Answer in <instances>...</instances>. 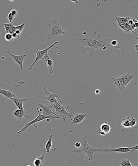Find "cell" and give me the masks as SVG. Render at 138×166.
<instances>
[{"instance_id":"obj_1","label":"cell","mask_w":138,"mask_h":166,"mask_svg":"<svg viewBox=\"0 0 138 166\" xmlns=\"http://www.w3.org/2000/svg\"><path fill=\"white\" fill-rule=\"evenodd\" d=\"M93 39H92L86 36L85 38L81 40L76 39L75 42L74 43L73 45H85L86 47L82 50V54L84 56H85L87 51H89L91 54H93L94 50L100 47L102 48L106 47L113 51L112 49L114 48V47L111 44L113 38L107 39L102 38L100 34H98V36H96V32H94L93 33Z\"/></svg>"},{"instance_id":"obj_2","label":"cell","mask_w":138,"mask_h":166,"mask_svg":"<svg viewBox=\"0 0 138 166\" xmlns=\"http://www.w3.org/2000/svg\"><path fill=\"white\" fill-rule=\"evenodd\" d=\"M81 144L82 146V148L80 149H75L71 151V153H78V152H84L86 153L88 157L89 160L91 161L93 163H94L95 161L94 160V153L96 151H102L103 152V148L102 149H95L92 148L89 146L87 142V136L86 133H83V138L80 140Z\"/></svg>"},{"instance_id":"obj_3","label":"cell","mask_w":138,"mask_h":166,"mask_svg":"<svg viewBox=\"0 0 138 166\" xmlns=\"http://www.w3.org/2000/svg\"><path fill=\"white\" fill-rule=\"evenodd\" d=\"M46 29L48 31L46 37L49 40L57 38L60 35L68 36L67 33L63 31L60 24L55 20H53L52 22L47 25Z\"/></svg>"},{"instance_id":"obj_4","label":"cell","mask_w":138,"mask_h":166,"mask_svg":"<svg viewBox=\"0 0 138 166\" xmlns=\"http://www.w3.org/2000/svg\"><path fill=\"white\" fill-rule=\"evenodd\" d=\"M63 101L58 103L55 104L53 106V107L55 109L56 112L55 113L59 117L62 118L64 120V122L66 123V120L68 119H70L72 120V117L73 116V112H68L67 111L70 107V105H67L65 106L62 104Z\"/></svg>"},{"instance_id":"obj_5","label":"cell","mask_w":138,"mask_h":166,"mask_svg":"<svg viewBox=\"0 0 138 166\" xmlns=\"http://www.w3.org/2000/svg\"><path fill=\"white\" fill-rule=\"evenodd\" d=\"M37 111H38V116L35 118L34 120H32V121H31V122H27V123H26L24 125V127L21 129L20 130L18 131L17 132V134L21 133L23 132L24 131H25L27 129L31 126V125L34 124V126L35 125V124H36L37 122H41V121H42L45 120V119H49V118H56V119H61V118L60 117H59V116H55L54 115H52L49 116H46L44 115L41 114L40 112V110H39V109L38 108H36Z\"/></svg>"},{"instance_id":"obj_6","label":"cell","mask_w":138,"mask_h":166,"mask_svg":"<svg viewBox=\"0 0 138 166\" xmlns=\"http://www.w3.org/2000/svg\"><path fill=\"white\" fill-rule=\"evenodd\" d=\"M59 43V41H56L54 43L51 45H50L47 48H45V49L41 50H39L38 49L35 50V52L36 54V59H35L34 62L32 63V65L30 66V68H28V70H31L34 65L39 60H43L44 56L46 54L48 53L47 52L48 51H49L51 48H52L55 45L58 44Z\"/></svg>"},{"instance_id":"obj_7","label":"cell","mask_w":138,"mask_h":166,"mask_svg":"<svg viewBox=\"0 0 138 166\" xmlns=\"http://www.w3.org/2000/svg\"><path fill=\"white\" fill-rule=\"evenodd\" d=\"M46 152L44 149L42 155L39 157L34 158L33 157H30L31 166H45L47 165L48 160L46 158L45 154Z\"/></svg>"},{"instance_id":"obj_8","label":"cell","mask_w":138,"mask_h":166,"mask_svg":"<svg viewBox=\"0 0 138 166\" xmlns=\"http://www.w3.org/2000/svg\"><path fill=\"white\" fill-rule=\"evenodd\" d=\"M47 84L46 85L44 88V94L46 95V101L44 102V103H51L53 105L55 104L62 102V101H61V100H58V99H57L56 98L59 97V95L56 93H53L49 92L47 90Z\"/></svg>"},{"instance_id":"obj_9","label":"cell","mask_w":138,"mask_h":166,"mask_svg":"<svg viewBox=\"0 0 138 166\" xmlns=\"http://www.w3.org/2000/svg\"><path fill=\"white\" fill-rule=\"evenodd\" d=\"M136 124V118L133 117H128L122 120L120 125L122 128H126L134 127Z\"/></svg>"},{"instance_id":"obj_10","label":"cell","mask_w":138,"mask_h":166,"mask_svg":"<svg viewBox=\"0 0 138 166\" xmlns=\"http://www.w3.org/2000/svg\"><path fill=\"white\" fill-rule=\"evenodd\" d=\"M38 105L43 110L42 115L46 116H49L52 115L58 116L55 113L54 111H52L51 110L52 108L53 107V105H50L48 103H44V104L40 103L38 104Z\"/></svg>"},{"instance_id":"obj_11","label":"cell","mask_w":138,"mask_h":166,"mask_svg":"<svg viewBox=\"0 0 138 166\" xmlns=\"http://www.w3.org/2000/svg\"><path fill=\"white\" fill-rule=\"evenodd\" d=\"M5 52H6V53L9 54L10 56L13 58L14 61L16 62V63H17L19 65L21 69L22 70L23 63L25 58L26 57V54L17 55L13 54L11 53V52L10 51L6 50Z\"/></svg>"},{"instance_id":"obj_12","label":"cell","mask_w":138,"mask_h":166,"mask_svg":"<svg viewBox=\"0 0 138 166\" xmlns=\"http://www.w3.org/2000/svg\"><path fill=\"white\" fill-rule=\"evenodd\" d=\"M112 79L114 82V84L117 89H119L120 91H123L125 89L126 86L123 82L122 76L118 78L112 77Z\"/></svg>"},{"instance_id":"obj_13","label":"cell","mask_w":138,"mask_h":166,"mask_svg":"<svg viewBox=\"0 0 138 166\" xmlns=\"http://www.w3.org/2000/svg\"><path fill=\"white\" fill-rule=\"evenodd\" d=\"M43 60H44L48 68L49 71L50 73L53 74L54 73L53 69V61L52 59H51L50 56L48 53L46 54L43 58Z\"/></svg>"},{"instance_id":"obj_14","label":"cell","mask_w":138,"mask_h":166,"mask_svg":"<svg viewBox=\"0 0 138 166\" xmlns=\"http://www.w3.org/2000/svg\"><path fill=\"white\" fill-rule=\"evenodd\" d=\"M103 152H128L131 151L130 148L123 147L117 148H103Z\"/></svg>"},{"instance_id":"obj_15","label":"cell","mask_w":138,"mask_h":166,"mask_svg":"<svg viewBox=\"0 0 138 166\" xmlns=\"http://www.w3.org/2000/svg\"><path fill=\"white\" fill-rule=\"evenodd\" d=\"M87 116V114H77L74 116L73 120L71 121V124L74 125L82 123Z\"/></svg>"},{"instance_id":"obj_16","label":"cell","mask_w":138,"mask_h":166,"mask_svg":"<svg viewBox=\"0 0 138 166\" xmlns=\"http://www.w3.org/2000/svg\"><path fill=\"white\" fill-rule=\"evenodd\" d=\"M11 99L14 102L15 104L18 108L19 110H24L23 103L26 100V98H19L15 95L13 98H11Z\"/></svg>"},{"instance_id":"obj_17","label":"cell","mask_w":138,"mask_h":166,"mask_svg":"<svg viewBox=\"0 0 138 166\" xmlns=\"http://www.w3.org/2000/svg\"><path fill=\"white\" fill-rule=\"evenodd\" d=\"M13 116L15 118H17L19 121H21L24 116L26 117H29V115L28 114V113L25 110H17L14 111L13 112Z\"/></svg>"},{"instance_id":"obj_18","label":"cell","mask_w":138,"mask_h":166,"mask_svg":"<svg viewBox=\"0 0 138 166\" xmlns=\"http://www.w3.org/2000/svg\"><path fill=\"white\" fill-rule=\"evenodd\" d=\"M122 78H123V82L125 84L126 86H127L132 80L134 79L135 77V74H132L129 71L127 72L125 74L122 75Z\"/></svg>"},{"instance_id":"obj_19","label":"cell","mask_w":138,"mask_h":166,"mask_svg":"<svg viewBox=\"0 0 138 166\" xmlns=\"http://www.w3.org/2000/svg\"><path fill=\"white\" fill-rule=\"evenodd\" d=\"M0 94L5 96L6 98H9L10 99L15 96V95H14L11 91V89L8 90H6L2 89L0 88Z\"/></svg>"},{"instance_id":"obj_20","label":"cell","mask_w":138,"mask_h":166,"mask_svg":"<svg viewBox=\"0 0 138 166\" xmlns=\"http://www.w3.org/2000/svg\"><path fill=\"white\" fill-rule=\"evenodd\" d=\"M5 30L7 33H10L13 34L15 31V26L12 23L4 24Z\"/></svg>"},{"instance_id":"obj_21","label":"cell","mask_w":138,"mask_h":166,"mask_svg":"<svg viewBox=\"0 0 138 166\" xmlns=\"http://www.w3.org/2000/svg\"><path fill=\"white\" fill-rule=\"evenodd\" d=\"M100 128L101 131L103 132L106 135L110 132L111 130H112L110 125L107 121L101 124Z\"/></svg>"},{"instance_id":"obj_22","label":"cell","mask_w":138,"mask_h":166,"mask_svg":"<svg viewBox=\"0 0 138 166\" xmlns=\"http://www.w3.org/2000/svg\"><path fill=\"white\" fill-rule=\"evenodd\" d=\"M132 18V17H116L117 22H118V26H124V25L128 22L129 20Z\"/></svg>"},{"instance_id":"obj_23","label":"cell","mask_w":138,"mask_h":166,"mask_svg":"<svg viewBox=\"0 0 138 166\" xmlns=\"http://www.w3.org/2000/svg\"><path fill=\"white\" fill-rule=\"evenodd\" d=\"M53 137L52 135H51L49 136L48 140L45 145V150L46 153L49 152L50 150L51 149L52 147V140Z\"/></svg>"},{"instance_id":"obj_24","label":"cell","mask_w":138,"mask_h":166,"mask_svg":"<svg viewBox=\"0 0 138 166\" xmlns=\"http://www.w3.org/2000/svg\"><path fill=\"white\" fill-rule=\"evenodd\" d=\"M25 25V23H23L22 24L20 25L15 26V33H16V34H17V35L20 36V35H21V32L22 31V30L23 29Z\"/></svg>"},{"instance_id":"obj_25","label":"cell","mask_w":138,"mask_h":166,"mask_svg":"<svg viewBox=\"0 0 138 166\" xmlns=\"http://www.w3.org/2000/svg\"><path fill=\"white\" fill-rule=\"evenodd\" d=\"M120 164L122 166H132L129 160L126 159V158L122 160V161L120 163Z\"/></svg>"},{"instance_id":"obj_26","label":"cell","mask_w":138,"mask_h":166,"mask_svg":"<svg viewBox=\"0 0 138 166\" xmlns=\"http://www.w3.org/2000/svg\"><path fill=\"white\" fill-rule=\"evenodd\" d=\"M5 39L6 41H8V42H11L14 40L13 35L10 33H6L5 35Z\"/></svg>"},{"instance_id":"obj_27","label":"cell","mask_w":138,"mask_h":166,"mask_svg":"<svg viewBox=\"0 0 138 166\" xmlns=\"http://www.w3.org/2000/svg\"><path fill=\"white\" fill-rule=\"evenodd\" d=\"M15 18V17L12 15L10 12H9L8 15H7V19L9 20V22L12 23Z\"/></svg>"},{"instance_id":"obj_28","label":"cell","mask_w":138,"mask_h":166,"mask_svg":"<svg viewBox=\"0 0 138 166\" xmlns=\"http://www.w3.org/2000/svg\"><path fill=\"white\" fill-rule=\"evenodd\" d=\"M10 12L12 15H14V16L15 17L18 16L19 15L18 11L15 9H12V10H11Z\"/></svg>"},{"instance_id":"obj_29","label":"cell","mask_w":138,"mask_h":166,"mask_svg":"<svg viewBox=\"0 0 138 166\" xmlns=\"http://www.w3.org/2000/svg\"><path fill=\"white\" fill-rule=\"evenodd\" d=\"M130 149H131L130 153H133L135 151L138 149V144L134 147L130 148Z\"/></svg>"},{"instance_id":"obj_30","label":"cell","mask_w":138,"mask_h":166,"mask_svg":"<svg viewBox=\"0 0 138 166\" xmlns=\"http://www.w3.org/2000/svg\"><path fill=\"white\" fill-rule=\"evenodd\" d=\"M133 21L134 23L135 28L137 29L138 28V21L137 20L133 18Z\"/></svg>"},{"instance_id":"obj_31","label":"cell","mask_w":138,"mask_h":166,"mask_svg":"<svg viewBox=\"0 0 138 166\" xmlns=\"http://www.w3.org/2000/svg\"><path fill=\"white\" fill-rule=\"evenodd\" d=\"M81 146V144L80 142H76L75 143V146L76 147V148H79Z\"/></svg>"},{"instance_id":"obj_32","label":"cell","mask_w":138,"mask_h":166,"mask_svg":"<svg viewBox=\"0 0 138 166\" xmlns=\"http://www.w3.org/2000/svg\"><path fill=\"white\" fill-rule=\"evenodd\" d=\"M100 90L99 89H96L94 91V94L96 95H99L100 94Z\"/></svg>"},{"instance_id":"obj_33","label":"cell","mask_w":138,"mask_h":166,"mask_svg":"<svg viewBox=\"0 0 138 166\" xmlns=\"http://www.w3.org/2000/svg\"><path fill=\"white\" fill-rule=\"evenodd\" d=\"M98 133L101 135L102 136H105L106 135L105 133H104L103 132L101 131H98Z\"/></svg>"},{"instance_id":"obj_34","label":"cell","mask_w":138,"mask_h":166,"mask_svg":"<svg viewBox=\"0 0 138 166\" xmlns=\"http://www.w3.org/2000/svg\"><path fill=\"white\" fill-rule=\"evenodd\" d=\"M135 47L136 48V50L138 51V44L137 45H135Z\"/></svg>"},{"instance_id":"obj_35","label":"cell","mask_w":138,"mask_h":166,"mask_svg":"<svg viewBox=\"0 0 138 166\" xmlns=\"http://www.w3.org/2000/svg\"><path fill=\"white\" fill-rule=\"evenodd\" d=\"M26 166H31V165H26Z\"/></svg>"},{"instance_id":"obj_36","label":"cell","mask_w":138,"mask_h":166,"mask_svg":"<svg viewBox=\"0 0 138 166\" xmlns=\"http://www.w3.org/2000/svg\"><path fill=\"white\" fill-rule=\"evenodd\" d=\"M137 39H138V36H137Z\"/></svg>"},{"instance_id":"obj_37","label":"cell","mask_w":138,"mask_h":166,"mask_svg":"<svg viewBox=\"0 0 138 166\" xmlns=\"http://www.w3.org/2000/svg\"><path fill=\"white\" fill-rule=\"evenodd\" d=\"M136 166H138V165H137Z\"/></svg>"},{"instance_id":"obj_38","label":"cell","mask_w":138,"mask_h":166,"mask_svg":"<svg viewBox=\"0 0 138 166\" xmlns=\"http://www.w3.org/2000/svg\"></svg>"}]
</instances>
